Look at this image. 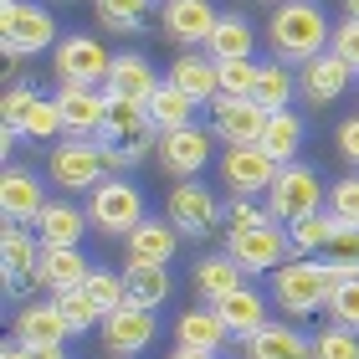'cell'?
Masks as SVG:
<instances>
[{
  "label": "cell",
  "mask_w": 359,
  "mask_h": 359,
  "mask_svg": "<svg viewBox=\"0 0 359 359\" xmlns=\"http://www.w3.org/2000/svg\"><path fill=\"white\" fill-rule=\"evenodd\" d=\"M329 36H334V26L318 0H283L267 15V41H272L277 62H287V67H303L318 52H329Z\"/></svg>",
  "instance_id": "6da1fadb"
},
{
  "label": "cell",
  "mask_w": 359,
  "mask_h": 359,
  "mask_svg": "<svg viewBox=\"0 0 359 359\" xmlns=\"http://www.w3.org/2000/svg\"><path fill=\"white\" fill-rule=\"evenodd\" d=\"M97 149H103L108 175H123L128 165L149 159L159 149V128L149 118V108L128 103V97H113L108 103V123H103V134H97Z\"/></svg>",
  "instance_id": "7a4b0ae2"
},
{
  "label": "cell",
  "mask_w": 359,
  "mask_h": 359,
  "mask_svg": "<svg viewBox=\"0 0 359 359\" xmlns=\"http://www.w3.org/2000/svg\"><path fill=\"white\" fill-rule=\"evenodd\" d=\"M57 41H62V31L46 6H36V0H0V52H6V62L57 52Z\"/></svg>",
  "instance_id": "3957f363"
},
{
  "label": "cell",
  "mask_w": 359,
  "mask_h": 359,
  "mask_svg": "<svg viewBox=\"0 0 359 359\" xmlns=\"http://www.w3.org/2000/svg\"><path fill=\"white\" fill-rule=\"evenodd\" d=\"M267 298L283 308L287 318H308L329 303V277L308 257H287L277 272H267Z\"/></svg>",
  "instance_id": "277c9868"
},
{
  "label": "cell",
  "mask_w": 359,
  "mask_h": 359,
  "mask_svg": "<svg viewBox=\"0 0 359 359\" xmlns=\"http://www.w3.org/2000/svg\"><path fill=\"white\" fill-rule=\"evenodd\" d=\"M267 210H272V221H308V216H318V210H329V190H323V175L313 165H283L272 180V190H267Z\"/></svg>",
  "instance_id": "5b68a950"
},
{
  "label": "cell",
  "mask_w": 359,
  "mask_h": 359,
  "mask_svg": "<svg viewBox=\"0 0 359 359\" xmlns=\"http://www.w3.org/2000/svg\"><path fill=\"white\" fill-rule=\"evenodd\" d=\"M52 67H57V83H72V88H108L113 52H108L97 36H88V31H72V36L57 41Z\"/></svg>",
  "instance_id": "8992f818"
},
{
  "label": "cell",
  "mask_w": 359,
  "mask_h": 359,
  "mask_svg": "<svg viewBox=\"0 0 359 359\" xmlns=\"http://www.w3.org/2000/svg\"><path fill=\"white\" fill-rule=\"evenodd\" d=\"M149 216L144 210V195H139V185L134 180H103L97 190H88V221L97 226L103 236H128L134 226Z\"/></svg>",
  "instance_id": "52a82bcc"
},
{
  "label": "cell",
  "mask_w": 359,
  "mask_h": 359,
  "mask_svg": "<svg viewBox=\"0 0 359 359\" xmlns=\"http://www.w3.org/2000/svg\"><path fill=\"white\" fill-rule=\"evenodd\" d=\"M46 175H52V185H62V190H97L103 180H113L108 165H103L97 139H57L52 159H46Z\"/></svg>",
  "instance_id": "ba28073f"
},
{
  "label": "cell",
  "mask_w": 359,
  "mask_h": 359,
  "mask_svg": "<svg viewBox=\"0 0 359 359\" xmlns=\"http://www.w3.org/2000/svg\"><path fill=\"white\" fill-rule=\"evenodd\" d=\"M165 216L180 236H210L221 226V205H216V195H210L201 180H175L170 185V201H165Z\"/></svg>",
  "instance_id": "9c48e42d"
},
{
  "label": "cell",
  "mask_w": 359,
  "mask_h": 359,
  "mask_svg": "<svg viewBox=\"0 0 359 359\" xmlns=\"http://www.w3.org/2000/svg\"><path fill=\"white\" fill-rule=\"evenodd\" d=\"M226 252L247 272H277L292 257V241H287V226L272 221V226H252V231H226Z\"/></svg>",
  "instance_id": "30bf717a"
},
{
  "label": "cell",
  "mask_w": 359,
  "mask_h": 359,
  "mask_svg": "<svg viewBox=\"0 0 359 359\" xmlns=\"http://www.w3.org/2000/svg\"><path fill=\"white\" fill-rule=\"evenodd\" d=\"M221 180L231 195H252V201H267L272 180H277V165L262 154V144H231L221 154Z\"/></svg>",
  "instance_id": "8fae6325"
},
{
  "label": "cell",
  "mask_w": 359,
  "mask_h": 359,
  "mask_svg": "<svg viewBox=\"0 0 359 359\" xmlns=\"http://www.w3.org/2000/svg\"><path fill=\"white\" fill-rule=\"evenodd\" d=\"M216 21H221V11L210 6V0H165V6H159V31H165L180 52L205 46Z\"/></svg>",
  "instance_id": "7c38bea8"
},
{
  "label": "cell",
  "mask_w": 359,
  "mask_h": 359,
  "mask_svg": "<svg viewBox=\"0 0 359 359\" xmlns=\"http://www.w3.org/2000/svg\"><path fill=\"white\" fill-rule=\"evenodd\" d=\"M210 128H175V134H159V149H154V159H159V170H165L170 180H195L205 165H210Z\"/></svg>",
  "instance_id": "4fadbf2b"
},
{
  "label": "cell",
  "mask_w": 359,
  "mask_h": 359,
  "mask_svg": "<svg viewBox=\"0 0 359 359\" xmlns=\"http://www.w3.org/2000/svg\"><path fill=\"white\" fill-rule=\"evenodd\" d=\"M103 344L113 354H123V359H134L154 344V334H159V318H154V308H139V303H123V308H113V313H103Z\"/></svg>",
  "instance_id": "5bb4252c"
},
{
  "label": "cell",
  "mask_w": 359,
  "mask_h": 359,
  "mask_svg": "<svg viewBox=\"0 0 359 359\" xmlns=\"http://www.w3.org/2000/svg\"><path fill=\"white\" fill-rule=\"evenodd\" d=\"M46 210V190L31 165H6V175H0V216H6V226H36V216Z\"/></svg>",
  "instance_id": "9a60e30c"
},
{
  "label": "cell",
  "mask_w": 359,
  "mask_h": 359,
  "mask_svg": "<svg viewBox=\"0 0 359 359\" xmlns=\"http://www.w3.org/2000/svg\"><path fill=\"white\" fill-rule=\"evenodd\" d=\"M57 108H62V123H67V139H97L108 123V88H72L62 83L57 93Z\"/></svg>",
  "instance_id": "2e32d148"
},
{
  "label": "cell",
  "mask_w": 359,
  "mask_h": 359,
  "mask_svg": "<svg viewBox=\"0 0 359 359\" xmlns=\"http://www.w3.org/2000/svg\"><path fill=\"white\" fill-rule=\"evenodd\" d=\"M267 128V108L257 97H216L210 103V134H216L226 149L231 144H257Z\"/></svg>",
  "instance_id": "e0dca14e"
},
{
  "label": "cell",
  "mask_w": 359,
  "mask_h": 359,
  "mask_svg": "<svg viewBox=\"0 0 359 359\" xmlns=\"http://www.w3.org/2000/svg\"><path fill=\"white\" fill-rule=\"evenodd\" d=\"M349 83H354V67H349L344 57H334V52H318L313 62H303V67H298V93L313 108L339 103V97L349 93Z\"/></svg>",
  "instance_id": "ac0fdd59"
},
{
  "label": "cell",
  "mask_w": 359,
  "mask_h": 359,
  "mask_svg": "<svg viewBox=\"0 0 359 359\" xmlns=\"http://www.w3.org/2000/svg\"><path fill=\"white\" fill-rule=\"evenodd\" d=\"M36 262H41V236L31 226H6L0 231V267H6V292L15 298L26 277H36Z\"/></svg>",
  "instance_id": "d6986e66"
},
{
  "label": "cell",
  "mask_w": 359,
  "mask_h": 359,
  "mask_svg": "<svg viewBox=\"0 0 359 359\" xmlns=\"http://www.w3.org/2000/svg\"><path fill=\"white\" fill-rule=\"evenodd\" d=\"M241 277H247V267H241L231 252H216V257H201V262H195V272H190V287H195V298H201V303H210V308H216L221 298H231L236 287H247Z\"/></svg>",
  "instance_id": "ffe728a7"
},
{
  "label": "cell",
  "mask_w": 359,
  "mask_h": 359,
  "mask_svg": "<svg viewBox=\"0 0 359 359\" xmlns=\"http://www.w3.org/2000/svg\"><path fill=\"white\" fill-rule=\"evenodd\" d=\"M88 272H93V262L83 257V247H41V262H36L31 283L46 292H67V287H83Z\"/></svg>",
  "instance_id": "44dd1931"
},
{
  "label": "cell",
  "mask_w": 359,
  "mask_h": 359,
  "mask_svg": "<svg viewBox=\"0 0 359 359\" xmlns=\"http://www.w3.org/2000/svg\"><path fill=\"white\" fill-rule=\"evenodd\" d=\"M241 344H247V359H313V334L292 329L283 318H272L267 329H257Z\"/></svg>",
  "instance_id": "7402d4cb"
},
{
  "label": "cell",
  "mask_w": 359,
  "mask_h": 359,
  "mask_svg": "<svg viewBox=\"0 0 359 359\" xmlns=\"http://www.w3.org/2000/svg\"><path fill=\"white\" fill-rule=\"evenodd\" d=\"M180 247V231L170 226V216L159 221V216H144L134 231L123 236V252H128V262H154V267H170V257Z\"/></svg>",
  "instance_id": "603a6c76"
},
{
  "label": "cell",
  "mask_w": 359,
  "mask_h": 359,
  "mask_svg": "<svg viewBox=\"0 0 359 359\" xmlns=\"http://www.w3.org/2000/svg\"><path fill=\"white\" fill-rule=\"evenodd\" d=\"M159 93V77L149 67V57L139 52H118L113 57V72H108V97H128V103H149Z\"/></svg>",
  "instance_id": "cb8c5ba5"
},
{
  "label": "cell",
  "mask_w": 359,
  "mask_h": 359,
  "mask_svg": "<svg viewBox=\"0 0 359 359\" xmlns=\"http://www.w3.org/2000/svg\"><path fill=\"white\" fill-rule=\"evenodd\" d=\"M88 210H77L72 201H46V210L36 216L31 231L41 236V247H83V231H88Z\"/></svg>",
  "instance_id": "d4e9b609"
},
{
  "label": "cell",
  "mask_w": 359,
  "mask_h": 359,
  "mask_svg": "<svg viewBox=\"0 0 359 359\" xmlns=\"http://www.w3.org/2000/svg\"><path fill=\"white\" fill-rule=\"evenodd\" d=\"M231 339V329L221 323L216 308H190V313H180L175 318V344L180 349H201V354H221V344Z\"/></svg>",
  "instance_id": "484cf974"
},
{
  "label": "cell",
  "mask_w": 359,
  "mask_h": 359,
  "mask_svg": "<svg viewBox=\"0 0 359 359\" xmlns=\"http://www.w3.org/2000/svg\"><path fill=\"white\" fill-rule=\"evenodd\" d=\"M67 318H62L57 303H26L21 313H15V339H21L26 349H41V344H67Z\"/></svg>",
  "instance_id": "4316f807"
},
{
  "label": "cell",
  "mask_w": 359,
  "mask_h": 359,
  "mask_svg": "<svg viewBox=\"0 0 359 359\" xmlns=\"http://www.w3.org/2000/svg\"><path fill=\"white\" fill-rule=\"evenodd\" d=\"M303 134H308V128H303L298 113H292V108H277V113H267V128H262V139H257V144H262V154L283 170V165H298Z\"/></svg>",
  "instance_id": "83f0119b"
},
{
  "label": "cell",
  "mask_w": 359,
  "mask_h": 359,
  "mask_svg": "<svg viewBox=\"0 0 359 359\" xmlns=\"http://www.w3.org/2000/svg\"><path fill=\"white\" fill-rule=\"evenodd\" d=\"M170 83L185 93V97H195V103H216V97H221V67L210 57L185 52V57L170 62Z\"/></svg>",
  "instance_id": "f1b7e54d"
},
{
  "label": "cell",
  "mask_w": 359,
  "mask_h": 359,
  "mask_svg": "<svg viewBox=\"0 0 359 359\" xmlns=\"http://www.w3.org/2000/svg\"><path fill=\"white\" fill-rule=\"evenodd\" d=\"M216 313H221V323L231 329V339H252L257 329H267V298L257 287H236L231 298H221L216 303Z\"/></svg>",
  "instance_id": "f546056e"
},
{
  "label": "cell",
  "mask_w": 359,
  "mask_h": 359,
  "mask_svg": "<svg viewBox=\"0 0 359 359\" xmlns=\"http://www.w3.org/2000/svg\"><path fill=\"white\" fill-rule=\"evenodd\" d=\"M252 46H257V31L247 26V15H221L210 41H205V57L210 62H241V57H252Z\"/></svg>",
  "instance_id": "4dcf8cb0"
},
{
  "label": "cell",
  "mask_w": 359,
  "mask_h": 359,
  "mask_svg": "<svg viewBox=\"0 0 359 359\" xmlns=\"http://www.w3.org/2000/svg\"><path fill=\"white\" fill-rule=\"evenodd\" d=\"M144 108H149V118H154L159 134H175V128H190V123H195V108H201V103H195V97H185V93H180L170 77H165V83H159V93H154Z\"/></svg>",
  "instance_id": "1f68e13d"
},
{
  "label": "cell",
  "mask_w": 359,
  "mask_h": 359,
  "mask_svg": "<svg viewBox=\"0 0 359 359\" xmlns=\"http://www.w3.org/2000/svg\"><path fill=\"white\" fill-rule=\"evenodd\" d=\"M123 287H128V303H139V308H159V303H170V267L128 262V267H123Z\"/></svg>",
  "instance_id": "d6a6232c"
},
{
  "label": "cell",
  "mask_w": 359,
  "mask_h": 359,
  "mask_svg": "<svg viewBox=\"0 0 359 359\" xmlns=\"http://www.w3.org/2000/svg\"><path fill=\"white\" fill-rule=\"evenodd\" d=\"M149 6L154 0H93L97 21H103V31H113V36H134V31L149 26Z\"/></svg>",
  "instance_id": "836d02e7"
},
{
  "label": "cell",
  "mask_w": 359,
  "mask_h": 359,
  "mask_svg": "<svg viewBox=\"0 0 359 359\" xmlns=\"http://www.w3.org/2000/svg\"><path fill=\"white\" fill-rule=\"evenodd\" d=\"M292 93H298V77H292L287 62H262V72H257V88H252L257 103H262L267 113H277V108L292 103Z\"/></svg>",
  "instance_id": "e575fe53"
},
{
  "label": "cell",
  "mask_w": 359,
  "mask_h": 359,
  "mask_svg": "<svg viewBox=\"0 0 359 359\" xmlns=\"http://www.w3.org/2000/svg\"><path fill=\"white\" fill-rule=\"evenodd\" d=\"M339 231V221L329 216V210H318V216H308V221H292L287 226V241H292V257H323L329 252V241Z\"/></svg>",
  "instance_id": "d590c367"
},
{
  "label": "cell",
  "mask_w": 359,
  "mask_h": 359,
  "mask_svg": "<svg viewBox=\"0 0 359 359\" xmlns=\"http://www.w3.org/2000/svg\"><path fill=\"white\" fill-rule=\"evenodd\" d=\"M62 134H67V123H62L57 97H41L36 93V103H31L26 118H21V139H62Z\"/></svg>",
  "instance_id": "8d00e7d4"
},
{
  "label": "cell",
  "mask_w": 359,
  "mask_h": 359,
  "mask_svg": "<svg viewBox=\"0 0 359 359\" xmlns=\"http://www.w3.org/2000/svg\"><path fill=\"white\" fill-rule=\"evenodd\" d=\"M52 303L62 308V318H67L72 334H88L103 323V313H97V303L88 298V287H67V292H52Z\"/></svg>",
  "instance_id": "74e56055"
},
{
  "label": "cell",
  "mask_w": 359,
  "mask_h": 359,
  "mask_svg": "<svg viewBox=\"0 0 359 359\" xmlns=\"http://www.w3.org/2000/svg\"><path fill=\"white\" fill-rule=\"evenodd\" d=\"M88 298L97 303V313H113V308L128 303V287H123V272H108V267H93L88 272Z\"/></svg>",
  "instance_id": "f35d334b"
},
{
  "label": "cell",
  "mask_w": 359,
  "mask_h": 359,
  "mask_svg": "<svg viewBox=\"0 0 359 359\" xmlns=\"http://www.w3.org/2000/svg\"><path fill=\"white\" fill-rule=\"evenodd\" d=\"M221 221H226V231H252V226H272V210H267V201L231 195V201L221 205Z\"/></svg>",
  "instance_id": "ab89813d"
},
{
  "label": "cell",
  "mask_w": 359,
  "mask_h": 359,
  "mask_svg": "<svg viewBox=\"0 0 359 359\" xmlns=\"http://www.w3.org/2000/svg\"><path fill=\"white\" fill-rule=\"evenodd\" d=\"M323 313H329V323H339V329H354V334H359V277L329 287V303H323Z\"/></svg>",
  "instance_id": "60d3db41"
},
{
  "label": "cell",
  "mask_w": 359,
  "mask_h": 359,
  "mask_svg": "<svg viewBox=\"0 0 359 359\" xmlns=\"http://www.w3.org/2000/svg\"><path fill=\"white\" fill-rule=\"evenodd\" d=\"M329 216L339 226H359V170H349L344 180L329 185Z\"/></svg>",
  "instance_id": "b9f144b4"
},
{
  "label": "cell",
  "mask_w": 359,
  "mask_h": 359,
  "mask_svg": "<svg viewBox=\"0 0 359 359\" xmlns=\"http://www.w3.org/2000/svg\"><path fill=\"white\" fill-rule=\"evenodd\" d=\"M313 359H359V334L354 329H339V323L318 329L313 334Z\"/></svg>",
  "instance_id": "7bdbcfd3"
},
{
  "label": "cell",
  "mask_w": 359,
  "mask_h": 359,
  "mask_svg": "<svg viewBox=\"0 0 359 359\" xmlns=\"http://www.w3.org/2000/svg\"><path fill=\"white\" fill-rule=\"evenodd\" d=\"M221 67V97H252L257 88V72H262V62L241 57V62H216Z\"/></svg>",
  "instance_id": "ee69618b"
},
{
  "label": "cell",
  "mask_w": 359,
  "mask_h": 359,
  "mask_svg": "<svg viewBox=\"0 0 359 359\" xmlns=\"http://www.w3.org/2000/svg\"><path fill=\"white\" fill-rule=\"evenodd\" d=\"M31 103H36V88L6 83V93H0V128H21V118H26Z\"/></svg>",
  "instance_id": "f6af8a7d"
},
{
  "label": "cell",
  "mask_w": 359,
  "mask_h": 359,
  "mask_svg": "<svg viewBox=\"0 0 359 359\" xmlns=\"http://www.w3.org/2000/svg\"><path fill=\"white\" fill-rule=\"evenodd\" d=\"M329 52H334V57H344L349 67H354V77H359V21H354V15H344V21L334 26Z\"/></svg>",
  "instance_id": "bcb514c9"
},
{
  "label": "cell",
  "mask_w": 359,
  "mask_h": 359,
  "mask_svg": "<svg viewBox=\"0 0 359 359\" xmlns=\"http://www.w3.org/2000/svg\"><path fill=\"white\" fill-rule=\"evenodd\" d=\"M334 144H339V159H344L349 170H359V113H349V118L334 128Z\"/></svg>",
  "instance_id": "7dc6e473"
},
{
  "label": "cell",
  "mask_w": 359,
  "mask_h": 359,
  "mask_svg": "<svg viewBox=\"0 0 359 359\" xmlns=\"http://www.w3.org/2000/svg\"><path fill=\"white\" fill-rule=\"evenodd\" d=\"M0 359H31V349H26V344H21V339H15V334H11V339H6V344H0Z\"/></svg>",
  "instance_id": "c3c4849f"
},
{
  "label": "cell",
  "mask_w": 359,
  "mask_h": 359,
  "mask_svg": "<svg viewBox=\"0 0 359 359\" xmlns=\"http://www.w3.org/2000/svg\"><path fill=\"white\" fill-rule=\"evenodd\" d=\"M31 359H67V344H41V349H31Z\"/></svg>",
  "instance_id": "681fc988"
},
{
  "label": "cell",
  "mask_w": 359,
  "mask_h": 359,
  "mask_svg": "<svg viewBox=\"0 0 359 359\" xmlns=\"http://www.w3.org/2000/svg\"><path fill=\"white\" fill-rule=\"evenodd\" d=\"M170 359H216V354H201V349H175Z\"/></svg>",
  "instance_id": "f907efd6"
},
{
  "label": "cell",
  "mask_w": 359,
  "mask_h": 359,
  "mask_svg": "<svg viewBox=\"0 0 359 359\" xmlns=\"http://www.w3.org/2000/svg\"><path fill=\"white\" fill-rule=\"evenodd\" d=\"M344 15H354V21H359V0H344Z\"/></svg>",
  "instance_id": "816d5d0a"
},
{
  "label": "cell",
  "mask_w": 359,
  "mask_h": 359,
  "mask_svg": "<svg viewBox=\"0 0 359 359\" xmlns=\"http://www.w3.org/2000/svg\"><path fill=\"white\" fill-rule=\"evenodd\" d=\"M267 6H283V0H267Z\"/></svg>",
  "instance_id": "f5cc1de1"
},
{
  "label": "cell",
  "mask_w": 359,
  "mask_h": 359,
  "mask_svg": "<svg viewBox=\"0 0 359 359\" xmlns=\"http://www.w3.org/2000/svg\"><path fill=\"white\" fill-rule=\"evenodd\" d=\"M62 6H72V0H62Z\"/></svg>",
  "instance_id": "db71d44e"
},
{
  "label": "cell",
  "mask_w": 359,
  "mask_h": 359,
  "mask_svg": "<svg viewBox=\"0 0 359 359\" xmlns=\"http://www.w3.org/2000/svg\"><path fill=\"white\" fill-rule=\"evenodd\" d=\"M113 359H123V354H113Z\"/></svg>",
  "instance_id": "11a10c76"
}]
</instances>
